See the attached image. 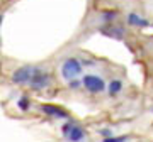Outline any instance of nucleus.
<instances>
[{"mask_svg":"<svg viewBox=\"0 0 153 142\" xmlns=\"http://www.w3.org/2000/svg\"><path fill=\"white\" fill-rule=\"evenodd\" d=\"M82 73V66H80V63L76 59H66L65 64H63V68H61V75L66 78V80H71V78L78 76Z\"/></svg>","mask_w":153,"mask_h":142,"instance_id":"nucleus-1","label":"nucleus"},{"mask_svg":"<svg viewBox=\"0 0 153 142\" xmlns=\"http://www.w3.org/2000/svg\"><path fill=\"white\" fill-rule=\"evenodd\" d=\"M29 81H31V86L33 88H44L46 85L49 83V76L46 75V73H43V71L39 70H33V75H31V78H29Z\"/></svg>","mask_w":153,"mask_h":142,"instance_id":"nucleus-2","label":"nucleus"},{"mask_svg":"<svg viewBox=\"0 0 153 142\" xmlns=\"http://www.w3.org/2000/svg\"><path fill=\"white\" fill-rule=\"evenodd\" d=\"M83 85H85V88L90 90V91H102L105 88L104 81L97 76H85L83 78Z\"/></svg>","mask_w":153,"mask_h":142,"instance_id":"nucleus-3","label":"nucleus"},{"mask_svg":"<svg viewBox=\"0 0 153 142\" xmlns=\"http://www.w3.org/2000/svg\"><path fill=\"white\" fill-rule=\"evenodd\" d=\"M31 75H33V68L24 66V68H19V70L12 75V80H14L16 83H26V81H29Z\"/></svg>","mask_w":153,"mask_h":142,"instance_id":"nucleus-4","label":"nucleus"},{"mask_svg":"<svg viewBox=\"0 0 153 142\" xmlns=\"http://www.w3.org/2000/svg\"><path fill=\"white\" fill-rule=\"evenodd\" d=\"M63 132H65V135H68V139H70V141H80V139L83 137L82 129L73 127V125H65Z\"/></svg>","mask_w":153,"mask_h":142,"instance_id":"nucleus-5","label":"nucleus"},{"mask_svg":"<svg viewBox=\"0 0 153 142\" xmlns=\"http://www.w3.org/2000/svg\"><path fill=\"white\" fill-rule=\"evenodd\" d=\"M41 110H43L44 113L55 115V117H61V119H65V117H66V113L63 112V110L56 108V107H53V105H43V107H41Z\"/></svg>","mask_w":153,"mask_h":142,"instance_id":"nucleus-6","label":"nucleus"},{"mask_svg":"<svg viewBox=\"0 0 153 142\" xmlns=\"http://www.w3.org/2000/svg\"><path fill=\"white\" fill-rule=\"evenodd\" d=\"M129 24H134V26H146V22L143 20L141 17L134 15V14H131V15H129Z\"/></svg>","mask_w":153,"mask_h":142,"instance_id":"nucleus-7","label":"nucleus"},{"mask_svg":"<svg viewBox=\"0 0 153 142\" xmlns=\"http://www.w3.org/2000/svg\"><path fill=\"white\" fill-rule=\"evenodd\" d=\"M121 90V81H112L109 85V91L111 93H117Z\"/></svg>","mask_w":153,"mask_h":142,"instance_id":"nucleus-8","label":"nucleus"},{"mask_svg":"<svg viewBox=\"0 0 153 142\" xmlns=\"http://www.w3.org/2000/svg\"><path fill=\"white\" fill-rule=\"evenodd\" d=\"M27 105H29V103H27V98H22L21 102H19V107H21L22 110H26V108H27Z\"/></svg>","mask_w":153,"mask_h":142,"instance_id":"nucleus-9","label":"nucleus"},{"mask_svg":"<svg viewBox=\"0 0 153 142\" xmlns=\"http://www.w3.org/2000/svg\"><path fill=\"white\" fill-rule=\"evenodd\" d=\"M70 86H71V88H78V83L73 81V83H70Z\"/></svg>","mask_w":153,"mask_h":142,"instance_id":"nucleus-10","label":"nucleus"},{"mask_svg":"<svg viewBox=\"0 0 153 142\" xmlns=\"http://www.w3.org/2000/svg\"><path fill=\"white\" fill-rule=\"evenodd\" d=\"M2 19H4V17H2V15H0V24H2Z\"/></svg>","mask_w":153,"mask_h":142,"instance_id":"nucleus-11","label":"nucleus"}]
</instances>
